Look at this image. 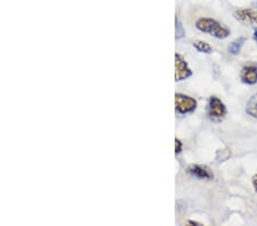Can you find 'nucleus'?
<instances>
[{
	"label": "nucleus",
	"mask_w": 257,
	"mask_h": 226,
	"mask_svg": "<svg viewBox=\"0 0 257 226\" xmlns=\"http://www.w3.org/2000/svg\"><path fill=\"white\" fill-rule=\"evenodd\" d=\"M186 224H189V225H201L200 223H198V221H194V220H188V221H186Z\"/></svg>",
	"instance_id": "obj_14"
},
{
	"label": "nucleus",
	"mask_w": 257,
	"mask_h": 226,
	"mask_svg": "<svg viewBox=\"0 0 257 226\" xmlns=\"http://www.w3.org/2000/svg\"><path fill=\"white\" fill-rule=\"evenodd\" d=\"M254 39L257 41V29H255V31H254Z\"/></svg>",
	"instance_id": "obj_15"
},
{
	"label": "nucleus",
	"mask_w": 257,
	"mask_h": 226,
	"mask_svg": "<svg viewBox=\"0 0 257 226\" xmlns=\"http://www.w3.org/2000/svg\"><path fill=\"white\" fill-rule=\"evenodd\" d=\"M193 46L196 47L198 52L206 53V54H209V53H211V51H213V49H211V47H210V45H208L207 43H205V41H201V40L194 41Z\"/></svg>",
	"instance_id": "obj_10"
},
{
	"label": "nucleus",
	"mask_w": 257,
	"mask_h": 226,
	"mask_svg": "<svg viewBox=\"0 0 257 226\" xmlns=\"http://www.w3.org/2000/svg\"><path fill=\"white\" fill-rule=\"evenodd\" d=\"M176 110L181 113H190L197 108V102L194 98L183 95V94H176L175 95Z\"/></svg>",
	"instance_id": "obj_3"
},
{
	"label": "nucleus",
	"mask_w": 257,
	"mask_h": 226,
	"mask_svg": "<svg viewBox=\"0 0 257 226\" xmlns=\"http://www.w3.org/2000/svg\"><path fill=\"white\" fill-rule=\"evenodd\" d=\"M208 114L210 119H213L215 121L222 120L226 114V108L224 103L215 96L210 97L208 105Z\"/></svg>",
	"instance_id": "obj_2"
},
{
	"label": "nucleus",
	"mask_w": 257,
	"mask_h": 226,
	"mask_svg": "<svg viewBox=\"0 0 257 226\" xmlns=\"http://www.w3.org/2000/svg\"><path fill=\"white\" fill-rule=\"evenodd\" d=\"M252 185H254L255 191L257 192V174L254 176V177H252Z\"/></svg>",
	"instance_id": "obj_13"
},
{
	"label": "nucleus",
	"mask_w": 257,
	"mask_h": 226,
	"mask_svg": "<svg viewBox=\"0 0 257 226\" xmlns=\"http://www.w3.org/2000/svg\"><path fill=\"white\" fill-rule=\"evenodd\" d=\"M184 36L183 28H182V24L178 19H176V39H181L182 37Z\"/></svg>",
	"instance_id": "obj_11"
},
{
	"label": "nucleus",
	"mask_w": 257,
	"mask_h": 226,
	"mask_svg": "<svg viewBox=\"0 0 257 226\" xmlns=\"http://www.w3.org/2000/svg\"><path fill=\"white\" fill-rule=\"evenodd\" d=\"M190 174L199 179H211L213 174L208 167L201 166V164H192L188 168Z\"/></svg>",
	"instance_id": "obj_6"
},
{
	"label": "nucleus",
	"mask_w": 257,
	"mask_h": 226,
	"mask_svg": "<svg viewBox=\"0 0 257 226\" xmlns=\"http://www.w3.org/2000/svg\"><path fill=\"white\" fill-rule=\"evenodd\" d=\"M244 41H246V38H244V37H241V38H238L234 41H232L229 46V52L231 53V54H234V55L238 54V53L240 52V49H241Z\"/></svg>",
	"instance_id": "obj_9"
},
{
	"label": "nucleus",
	"mask_w": 257,
	"mask_h": 226,
	"mask_svg": "<svg viewBox=\"0 0 257 226\" xmlns=\"http://www.w3.org/2000/svg\"><path fill=\"white\" fill-rule=\"evenodd\" d=\"M181 151H182V143H181L180 139H175V152H176V154L181 153Z\"/></svg>",
	"instance_id": "obj_12"
},
{
	"label": "nucleus",
	"mask_w": 257,
	"mask_h": 226,
	"mask_svg": "<svg viewBox=\"0 0 257 226\" xmlns=\"http://www.w3.org/2000/svg\"><path fill=\"white\" fill-rule=\"evenodd\" d=\"M246 112L249 114V116H251L252 118L257 119V94L252 95L249 98V101L247 102Z\"/></svg>",
	"instance_id": "obj_8"
},
{
	"label": "nucleus",
	"mask_w": 257,
	"mask_h": 226,
	"mask_svg": "<svg viewBox=\"0 0 257 226\" xmlns=\"http://www.w3.org/2000/svg\"><path fill=\"white\" fill-rule=\"evenodd\" d=\"M233 16L240 22L257 24V12L251 10V8H239V10L234 11Z\"/></svg>",
	"instance_id": "obj_5"
},
{
	"label": "nucleus",
	"mask_w": 257,
	"mask_h": 226,
	"mask_svg": "<svg viewBox=\"0 0 257 226\" xmlns=\"http://www.w3.org/2000/svg\"><path fill=\"white\" fill-rule=\"evenodd\" d=\"M192 75L191 70L181 55H175V78L177 81L184 80Z\"/></svg>",
	"instance_id": "obj_4"
},
{
	"label": "nucleus",
	"mask_w": 257,
	"mask_h": 226,
	"mask_svg": "<svg viewBox=\"0 0 257 226\" xmlns=\"http://www.w3.org/2000/svg\"><path fill=\"white\" fill-rule=\"evenodd\" d=\"M241 79L244 84L255 85L257 82V65L250 64L243 67L241 71Z\"/></svg>",
	"instance_id": "obj_7"
},
{
	"label": "nucleus",
	"mask_w": 257,
	"mask_h": 226,
	"mask_svg": "<svg viewBox=\"0 0 257 226\" xmlns=\"http://www.w3.org/2000/svg\"><path fill=\"white\" fill-rule=\"evenodd\" d=\"M196 28L201 32H206L218 39H224L229 37L230 30L218 21L210 18H201L196 22Z\"/></svg>",
	"instance_id": "obj_1"
}]
</instances>
